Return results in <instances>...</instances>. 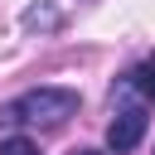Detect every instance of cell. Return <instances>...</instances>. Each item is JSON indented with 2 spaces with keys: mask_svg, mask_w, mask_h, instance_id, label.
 Here are the masks:
<instances>
[{
  "mask_svg": "<svg viewBox=\"0 0 155 155\" xmlns=\"http://www.w3.org/2000/svg\"><path fill=\"white\" fill-rule=\"evenodd\" d=\"M0 155H39V145L24 140V136H5L0 140Z\"/></svg>",
  "mask_w": 155,
  "mask_h": 155,
  "instance_id": "obj_5",
  "label": "cell"
},
{
  "mask_svg": "<svg viewBox=\"0 0 155 155\" xmlns=\"http://www.w3.org/2000/svg\"><path fill=\"white\" fill-rule=\"evenodd\" d=\"M126 87H136L145 102H155V53H150V58H145L136 73H126Z\"/></svg>",
  "mask_w": 155,
  "mask_h": 155,
  "instance_id": "obj_4",
  "label": "cell"
},
{
  "mask_svg": "<svg viewBox=\"0 0 155 155\" xmlns=\"http://www.w3.org/2000/svg\"><path fill=\"white\" fill-rule=\"evenodd\" d=\"M73 155H102V150H73Z\"/></svg>",
  "mask_w": 155,
  "mask_h": 155,
  "instance_id": "obj_6",
  "label": "cell"
},
{
  "mask_svg": "<svg viewBox=\"0 0 155 155\" xmlns=\"http://www.w3.org/2000/svg\"><path fill=\"white\" fill-rule=\"evenodd\" d=\"M73 111H78V92H73V87H29V92H19L0 116H5L10 126H63Z\"/></svg>",
  "mask_w": 155,
  "mask_h": 155,
  "instance_id": "obj_1",
  "label": "cell"
},
{
  "mask_svg": "<svg viewBox=\"0 0 155 155\" xmlns=\"http://www.w3.org/2000/svg\"><path fill=\"white\" fill-rule=\"evenodd\" d=\"M58 24H63V15H58L48 0H39V5L24 10V29H58Z\"/></svg>",
  "mask_w": 155,
  "mask_h": 155,
  "instance_id": "obj_3",
  "label": "cell"
},
{
  "mask_svg": "<svg viewBox=\"0 0 155 155\" xmlns=\"http://www.w3.org/2000/svg\"><path fill=\"white\" fill-rule=\"evenodd\" d=\"M145 140V111L140 107H121L116 116H111V126H107V150L111 155H126V150H136Z\"/></svg>",
  "mask_w": 155,
  "mask_h": 155,
  "instance_id": "obj_2",
  "label": "cell"
}]
</instances>
